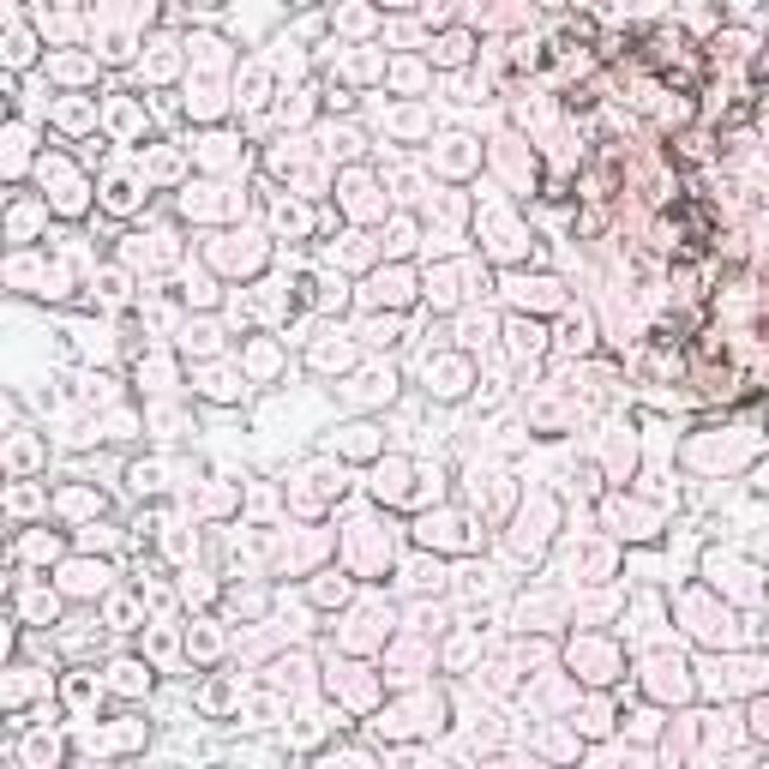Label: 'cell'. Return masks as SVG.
I'll use <instances>...</instances> for the list:
<instances>
[{
    "instance_id": "cell-22",
    "label": "cell",
    "mask_w": 769,
    "mask_h": 769,
    "mask_svg": "<svg viewBox=\"0 0 769 769\" xmlns=\"http://www.w3.org/2000/svg\"><path fill=\"white\" fill-rule=\"evenodd\" d=\"M403 577H409V583H415V589H427V583L439 589V583H445V571H439V559H415V566H409Z\"/></svg>"
},
{
    "instance_id": "cell-6",
    "label": "cell",
    "mask_w": 769,
    "mask_h": 769,
    "mask_svg": "<svg viewBox=\"0 0 769 769\" xmlns=\"http://www.w3.org/2000/svg\"><path fill=\"white\" fill-rule=\"evenodd\" d=\"M199 391H204V397H217V403H229V397H241V391H246V379H241V367H204Z\"/></svg>"
},
{
    "instance_id": "cell-2",
    "label": "cell",
    "mask_w": 769,
    "mask_h": 769,
    "mask_svg": "<svg viewBox=\"0 0 769 769\" xmlns=\"http://www.w3.org/2000/svg\"><path fill=\"white\" fill-rule=\"evenodd\" d=\"M391 397H397V373H391V367H367V373L349 379V403H361V409L391 403Z\"/></svg>"
},
{
    "instance_id": "cell-32",
    "label": "cell",
    "mask_w": 769,
    "mask_h": 769,
    "mask_svg": "<svg viewBox=\"0 0 769 769\" xmlns=\"http://www.w3.org/2000/svg\"><path fill=\"white\" fill-rule=\"evenodd\" d=\"M55 757H61V746H55L48 733H37V739H30V764H55Z\"/></svg>"
},
{
    "instance_id": "cell-8",
    "label": "cell",
    "mask_w": 769,
    "mask_h": 769,
    "mask_svg": "<svg viewBox=\"0 0 769 769\" xmlns=\"http://www.w3.org/2000/svg\"><path fill=\"white\" fill-rule=\"evenodd\" d=\"M102 686L121 691V697H139V691H151V668H144V661H115Z\"/></svg>"
},
{
    "instance_id": "cell-20",
    "label": "cell",
    "mask_w": 769,
    "mask_h": 769,
    "mask_svg": "<svg viewBox=\"0 0 769 769\" xmlns=\"http://www.w3.org/2000/svg\"><path fill=\"white\" fill-rule=\"evenodd\" d=\"M108 626L133 631V626H139V601H133V595H115V601H108Z\"/></svg>"
},
{
    "instance_id": "cell-28",
    "label": "cell",
    "mask_w": 769,
    "mask_h": 769,
    "mask_svg": "<svg viewBox=\"0 0 769 769\" xmlns=\"http://www.w3.org/2000/svg\"><path fill=\"white\" fill-rule=\"evenodd\" d=\"M319 769H373V757H361V751H324Z\"/></svg>"
},
{
    "instance_id": "cell-23",
    "label": "cell",
    "mask_w": 769,
    "mask_h": 769,
    "mask_svg": "<svg viewBox=\"0 0 769 769\" xmlns=\"http://www.w3.org/2000/svg\"><path fill=\"white\" fill-rule=\"evenodd\" d=\"M481 343H493V319L469 313V319H463V349H481Z\"/></svg>"
},
{
    "instance_id": "cell-35",
    "label": "cell",
    "mask_w": 769,
    "mask_h": 769,
    "mask_svg": "<svg viewBox=\"0 0 769 769\" xmlns=\"http://www.w3.org/2000/svg\"><path fill=\"white\" fill-rule=\"evenodd\" d=\"M757 493H769V463H764V469H757Z\"/></svg>"
},
{
    "instance_id": "cell-10",
    "label": "cell",
    "mask_w": 769,
    "mask_h": 769,
    "mask_svg": "<svg viewBox=\"0 0 769 769\" xmlns=\"http://www.w3.org/2000/svg\"><path fill=\"white\" fill-rule=\"evenodd\" d=\"M19 613L30 619V626H55V613H61V595H48V589H30V595H19Z\"/></svg>"
},
{
    "instance_id": "cell-18",
    "label": "cell",
    "mask_w": 769,
    "mask_h": 769,
    "mask_svg": "<svg viewBox=\"0 0 769 769\" xmlns=\"http://www.w3.org/2000/svg\"><path fill=\"white\" fill-rule=\"evenodd\" d=\"M108 121H115V133L133 139V133H144V108H139V102H115V108H108Z\"/></svg>"
},
{
    "instance_id": "cell-33",
    "label": "cell",
    "mask_w": 769,
    "mask_h": 769,
    "mask_svg": "<svg viewBox=\"0 0 769 769\" xmlns=\"http://www.w3.org/2000/svg\"><path fill=\"white\" fill-rule=\"evenodd\" d=\"M84 547H115V529H108V523H91V529H84Z\"/></svg>"
},
{
    "instance_id": "cell-13",
    "label": "cell",
    "mask_w": 769,
    "mask_h": 769,
    "mask_svg": "<svg viewBox=\"0 0 769 769\" xmlns=\"http://www.w3.org/2000/svg\"><path fill=\"white\" fill-rule=\"evenodd\" d=\"M547 349V331L535 319H511V355H541Z\"/></svg>"
},
{
    "instance_id": "cell-19",
    "label": "cell",
    "mask_w": 769,
    "mask_h": 769,
    "mask_svg": "<svg viewBox=\"0 0 769 769\" xmlns=\"http://www.w3.org/2000/svg\"><path fill=\"white\" fill-rule=\"evenodd\" d=\"M66 697H73L79 709H91V704L102 697V679H91V673H73V679H66Z\"/></svg>"
},
{
    "instance_id": "cell-16",
    "label": "cell",
    "mask_w": 769,
    "mask_h": 769,
    "mask_svg": "<svg viewBox=\"0 0 769 769\" xmlns=\"http://www.w3.org/2000/svg\"><path fill=\"white\" fill-rule=\"evenodd\" d=\"M589 337H595L589 313H571V319H566V331H559V349H577V355H583V349H589Z\"/></svg>"
},
{
    "instance_id": "cell-12",
    "label": "cell",
    "mask_w": 769,
    "mask_h": 769,
    "mask_svg": "<svg viewBox=\"0 0 769 769\" xmlns=\"http://www.w3.org/2000/svg\"><path fill=\"white\" fill-rule=\"evenodd\" d=\"M349 211H355V217H379V211H384V199L373 193L367 175H349Z\"/></svg>"
},
{
    "instance_id": "cell-15",
    "label": "cell",
    "mask_w": 769,
    "mask_h": 769,
    "mask_svg": "<svg viewBox=\"0 0 769 769\" xmlns=\"http://www.w3.org/2000/svg\"><path fill=\"white\" fill-rule=\"evenodd\" d=\"M475 157H481V151H475V139H445V151H439V168H445V175H457V168H469Z\"/></svg>"
},
{
    "instance_id": "cell-3",
    "label": "cell",
    "mask_w": 769,
    "mask_h": 769,
    "mask_svg": "<svg viewBox=\"0 0 769 769\" xmlns=\"http://www.w3.org/2000/svg\"><path fill=\"white\" fill-rule=\"evenodd\" d=\"M61 589L66 595H102L108 589V566H91V559H79V566L61 571Z\"/></svg>"
},
{
    "instance_id": "cell-27",
    "label": "cell",
    "mask_w": 769,
    "mask_h": 769,
    "mask_svg": "<svg viewBox=\"0 0 769 769\" xmlns=\"http://www.w3.org/2000/svg\"><path fill=\"white\" fill-rule=\"evenodd\" d=\"M271 217H277V229H289V235H307V211H301V204H289V199H283L277 211H271Z\"/></svg>"
},
{
    "instance_id": "cell-29",
    "label": "cell",
    "mask_w": 769,
    "mask_h": 769,
    "mask_svg": "<svg viewBox=\"0 0 769 769\" xmlns=\"http://www.w3.org/2000/svg\"><path fill=\"white\" fill-rule=\"evenodd\" d=\"M439 61H445V66H463V61H469V37H445V42H439Z\"/></svg>"
},
{
    "instance_id": "cell-1",
    "label": "cell",
    "mask_w": 769,
    "mask_h": 769,
    "mask_svg": "<svg viewBox=\"0 0 769 769\" xmlns=\"http://www.w3.org/2000/svg\"><path fill=\"white\" fill-rule=\"evenodd\" d=\"M427 391H433V397H463L469 391V361L463 355H439V361H433V355H427Z\"/></svg>"
},
{
    "instance_id": "cell-4",
    "label": "cell",
    "mask_w": 769,
    "mask_h": 769,
    "mask_svg": "<svg viewBox=\"0 0 769 769\" xmlns=\"http://www.w3.org/2000/svg\"><path fill=\"white\" fill-rule=\"evenodd\" d=\"M139 193H144V181H139V175H108V181H102V204H108L115 217L139 211Z\"/></svg>"
},
{
    "instance_id": "cell-17",
    "label": "cell",
    "mask_w": 769,
    "mask_h": 769,
    "mask_svg": "<svg viewBox=\"0 0 769 769\" xmlns=\"http://www.w3.org/2000/svg\"><path fill=\"white\" fill-rule=\"evenodd\" d=\"M30 48H37L30 30H13V37L0 42V61H6V66H30Z\"/></svg>"
},
{
    "instance_id": "cell-31",
    "label": "cell",
    "mask_w": 769,
    "mask_h": 769,
    "mask_svg": "<svg viewBox=\"0 0 769 769\" xmlns=\"http://www.w3.org/2000/svg\"><path fill=\"white\" fill-rule=\"evenodd\" d=\"M175 168H181V157H175V151H151V175H157V181H168Z\"/></svg>"
},
{
    "instance_id": "cell-24",
    "label": "cell",
    "mask_w": 769,
    "mask_h": 769,
    "mask_svg": "<svg viewBox=\"0 0 769 769\" xmlns=\"http://www.w3.org/2000/svg\"><path fill=\"white\" fill-rule=\"evenodd\" d=\"M343 451H349V457H373V451H379V439H373V427H349Z\"/></svg>"
},
{
    "instance_id": "cell-5",
    "label": "cell",
    "mask_w": 769,
    "mask_h": 769,
    "mask_svg": "<svg viewBox=\"0 0 769 769\" xmlns=\"http://www.w3.org/2000/svg\"><path fill=\"white\" fill-rule=\"evenodd\" d=\"M511 295L523 307H559L566 301V289L553 283V277H511Z\"/></svg>"
},
{
    "instance_id": "cell-7",
    "label": "cell",
    "mask_w": 769,
    "mask_h": 769,
    "mask_svg": "<svg viewBox=\"0 0 769 769\" xmlns=\"http://www.w3.org/2000/svg\"><path fill=\"white\" fill-rule=\"evenodd\" d=\"M361 301H373V307H403V301H409V277H403V271H379V277L367 283Z\"/></svg>"
},
{
    "instance_id": "cell-21",
    "label": "cell",
    "mask_w": 769,
    "mask_h": 769,
    "mask_svg": "<svg viewBox=\"0 0 769 769\" xmlns=\"http://www.w3.org/2000/svg\"><path fill=\"white\" fill-rule=\"evenodd\" d=\"M37 505H48V499H42L37 487H24V481L6 493V511H13V517H24V511H37Z\"/></svg>"
},
{
    "instance_id": "cell-25",
    "label": "cell",
    "mask_w": 769,
    "mask_h": 769,
    "mask_svg": "<svg viewBox=\"0 0 769 769\" xmlns=\"http://www.w3.org/2000/svg\"><path fill=\"white\" fill-rule=\"evenodd\" d=\"M30 229H37V204L19 199V204H13V241L24 246V241H30Z\"/></svg>"
},
{
    "instance_id": "cell-11",
    "label": "cell",
    "mask_w": 769,
    "mask_h": 769,
    "mask_svg": "<svg viewBox=\"0 0 769 769\" xmlns=\"http://www.w3.org/2000/svg\"><path fill=\"white\" fill-rule=\"evenodd\" d=\"M91 295H97L102 307H121L126 295H133V289H126V271H115V264H108L102 277H91Z\"/></svg>"
},
{
    "instance_id": "cell-34",
    "label": "cell",
    "mask_w": 769,
    "mask_h": 769,
    "mask_svg": "<svg viewBox=\"0 0 769 769\" xmlns=\"http://www.w3.org/2000/svg\"><path fill=\"white\" fill-rule=\"evenodd\" d=\"M409 246H415V229L397 223V229H391V253H409Z\"/></svg>"
},
{
    "instance_id": "cell-30",
    "label": "cell",
    "mask_w": 769,
    "mask_h": 769,
    "mask_svg": "<svg viewBox=\"0 0 769 769\" xmlns=\"http://www.w3.org/2000/svg\"><path fill=\"white\" fill-rule=\"evenodd\" d=\"M61 505L73 511V517H91V511H102V499H91V493H61Z\"/></svg>"
},
{
    "instance_id": "cell-9",
    "label": "cell",
    "mask_w": 769,
    "mask_h": 769,
    "mask_svg": "<svg viewBox=\"0 0 769 769\" xmlns=\"http://www.w3.org/2000/svg\"><path fill=\"white\" fill-rule=\"evenodd\" d=\"M37 463H42V439H37V433H13V445H6V469L24 475V469H37Z\"/></svg>"
},
{
    "instance_id": "cell-26",
    "label": "cell",
    "mask_w": 769,
    "mask_h": 769,
    "mask_svg": "<svg viewBox=\"0 0 769 769\" xmlns=\"http://www.w3.org/2000/svg\"><path fill=\"white\" fill-rule=\"evenodd\" d=\"M55 121L79 133V126H91V102H79V97H73V102H61V108H55Z\"/></svg>"
},
{
    "instance_id": "cell-14",
    "label": "cell",
    "mask_w": 769,
    "mask_h": 769,
    "mask_svg": "<svg viewBox=\"0 0 769 769\" xmlns=\"http://www.w3.org/2000/svg\"><path fill=\"white\" fill-rule=\"evenodd\" d=\"M162 475H168L162 463H133V469H126V481H133V493H139V499H157L162 487H168Z\"/></svg>"
}]
</instances>
